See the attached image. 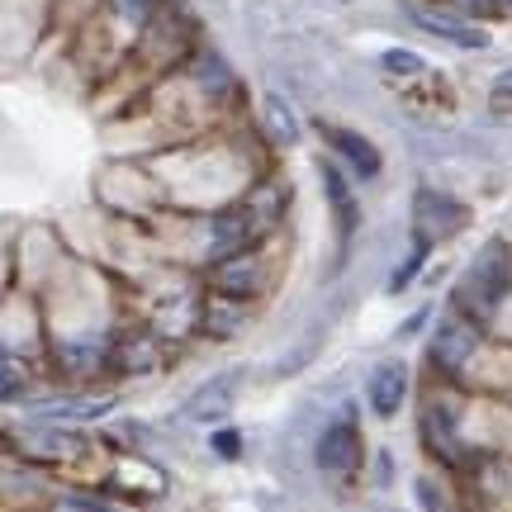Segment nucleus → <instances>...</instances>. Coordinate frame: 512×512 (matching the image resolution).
Wrapping results in <instances>:
<instances>
[{
	"instance_id": "f03ea898",
	"label": "nucleus",
	"mask_w": 512,
	"mask_h": 512,
	"mask_svg": "<svg viewBox=\"0 0 512 512\" xmlns=\"http://www.w3.org/2000/svg\"><path fill=\"white\" fill-rule=\"evenodd\" d=\"M361 465V437L351 422H332L328 432L318 437V470L328 475H351Z\"/></svg>"
},
{
	"instance_id": "f257e3e1",
	"label": "nucleus",
	"mask_w": 512,
	"mask_h": 512,
	"mask_svg": "<svg viewBox=\"0 0 512 512\" xmlns=\"http://www.w3.org/2000/svg\"><path fill=\"white\" fill-rule=\"evenodd\" d=\"M508 290H512V256L503 242H494V247L470 266V275L460 280V304H470L475 313H489L494 304L508 299Z\"/></svg>"
},
{
	"instance_id": "4468645a",
	"label": "nucleus",
	"mask_w": 512,
	"mask_h": 512,
	"mask_svg": "<svg viewBox=\"0 0 512 512\" xmlns=\"http://www.w3.org/2000/svg\"><path fill=\"white\" fill-rule=\"evenodd\" d=\"M238 441H242L238 432H228V427H223V432H214V441H209V446H214L223 460H233V456H238Z\"/></svg>"
},
{
	"instance_id": "9b49d317",
	"label": "nucleus",
	"mask_w": 512,
	"mask_h": 512,
	"mask_svg": "<svg viewBox=\"0 0 512 512\" xmlns=\"http://www.w3.org/2000/svg\"><path fill=\"white\" fill-rule=\"evenodd\" d=\"M110 413V399H57L43 408L48 422H91V418H105Z\"/></svg>"
},
{
	"instance_id": "f8f14e48",
	"label": "nucleus",
	"mask_w": 512,
	"mask_h": 512,
	"mask_svg": "<svg viewBox=\"0 0 512 512\" xmlns=\"http://www.w3.org/2000/svg\"><path fill=\"white\" fill-rule=\"evenodd\" d=\"M266 128H271L275 143H294L299 138V119H294V110L280 95H266Z\"/></svg>"
},
{
	"instance_id": "dca6fc26",
	"label": "nucleus",
	"mask_w": 512,
	"mask_h": 512,
	"mask_svg": "<svg viewBox=\"0 0 512 512\" xmlns=\"http://www.w3.org/2000/svg\"><path fill=\"white\" fill-rule=\"evenodd\" d=\"M418 498H422V508H427V512H446L437 503V494H432V484H427V479H418Z\"/></svg>"
},
{
	"instance_id": "20e7f679",
	"label": "nucleus",
	"mask_w": 512,
	"mask_h": 512,
	"mask_svg": "<svg viewBox=\"0 0 512 512\" xmlns=\"http://www.w3.org/2000/svg\"><path fill=\"white\" fill-rule=\"evenodd\" d=\"M475 347H479V328L460 323V318H446V323L437 328V337H432V361H437V370L456 375V370L470 361V351Z\"/></svg>"
},
{
	"instance_id": "6e6552de",
	"label": "nucleus",
	"mask_w": 512,
	"mask_h": 512,
	"mask_svg": "<svg viewBox=\"0 0 512 512\" xmlns=\"http://www.w3.org/2000/svg\"><path fill=\"white\" fill-rule=\"evenodd\" d=\"M323 138H328V147L342 157V162L356 171V176H380V152H375V143H366L361 133H351V128H323Z\"/></svg>"
},
{
	"instance_id": "a211bd4d",
	"label": "nucleus",
	"mask_w": 512,
	"mask_h": 512,
	"mask_svg": "<svg viewBox=\"0 0 512 512\" xmlns=\"http://www.w3.org/2000/svg\"><path fill=\"white\" fill-rule=\"evenodd\" d=\"M494 10L498 15H512V0H494Z\"/></svg>"
},
{
	"instance_id": "ddd939ff",
	"label": "nucleus",
	"mask_w": 512,
	"mask_h": 512,
	"mask_svg": "<svg viewBox=\"0 0 512 512\" xmlns=\"http://www.w3.org/2000/svg\"><path fill=\"white\" fill-rule=\"evenodd\" d=\"M380 67L389 76H418L422 72V57L418 53H403V48H389V53L380 57Z\"/></svg>"
},
{
	"instance_id": "423d86ee",
	"label": "nucleus",
	"mask_w": 512,
	"mask_h": 512,
	"mask_svg": "<svg viewBox=\"0 0 512 512\" xmlns=\"http://www.w3.org/2000/svg\"><path fill=\"white\" fill-rule=\"evenodd\" d=\"M370 408L380 413V418H394L403 408V399H408V366L403 361H380V366L370 370Z\"/></svg>"
},
{
	"instance_id": "9d476101",
	"label": "nucleus",
	"mask_w": 512,
	"mask_h": 512,
	"mask_svg": "<svg viewBox=\"0 0 512 512\" xmlns=\"http://www.w3.org/2000/svg\"><path fill=\"white\" fill-rule=\"evenodd\" d=\"M323 195H328V204L337 209V228H342V238H351V233H356V195H351L342 166L323 162Z\"/></svg>"
},
{
	"instance_id": "0eeeda50",
	"label": "nucleus",
	"mask_w": 512,
	"mask_h": 512,
	"mask_svg": "<svg viewBox=\"0 0 512 512\" xmlns=\"http://www.w3.org/2000/svg\"><path fill=\"white\" fill-rule=\"evenodd\" d=\"M233 389H238V375H233V370H223V375H214V380H204L200 389L190 394V403H185V418L190 422L223 418V413L233 408Z\"/></svg>"
},
{
	"instance_id": "39448f33",
	"label": "nucleus",
	"mask_w": 512,
	"mask_h": 512,
	"mask_svg": "<svg viewBox=\"0 0 512 512\" xmlns=\"http://www.w3.org/2000/svg\"><path fill=\"white\" fill-rule=\"evenodd\" d=\"M408 15H413V24H418L422 34L446 38V43H456V48H465V53H479V48H489V34H484L479 24H465V19L437 15V10H422V5H413Z\"/></svg>"
},
{
	"instance_id": "7ed1b4c3",
	"label": "nucleus",
	"mask_w": 512,
	"mask_h": 512,
	"mask_svg": "<svg viewBox=\"0 0 512 512\" xmlns=\"http://www.w3.org/2000/svg\"><path fill=\"white\" fill-rule=\"evenodd\" d=\"M413 223H418V242H432V238H446V233H456L460 223H465V209L456 200H446V195H432V190H422L418 204H413Z\"/></svg>"
},
{
	"instance_id": "1a4fd4ad",
	"label": "nucleus",
	"mask_w": 512,
	"mask_h": 512,
	"mask_svg": "<svg viewBox=\"0 0 512 512\" xmlns=\"http://www.w3.org/2000/svg\"><path fill=\"white\" fill-rule=\"evenodd\" d=\"M256 261L252 256H223L219 266H214V290L223 294V299H247V294L256 290Z\"/></svg>"
},
{
	"instance_id": "2eb2a0df",
	"label": "nucleus",
	"mask_w": 512,
	"mask_h": 512,
	"mask_svg": "<svg viewBox=\"0 0 512 512\" xmlns=\"http://www.w3.org/2000/svg\"><path fill=\"white\" fill-rule=\"evenodd\" d=\"M494 100H498V105H512V67H508V72H498V81H494Z\"/></svg>"
},
{
	"instance_id": "f3484780",
	"label": "nucleus",
	"mask_w": 512,
	"mask_h": 512,
	"mask_svg": "<svg viewBox=\"0 0 512 512\" xmlns=\"http://www.w3.org/2000/svg\"><path fill=\"white\" fill-rule=\"evenodd\" d=\"M456 5H465V15H475V10H494V0H456Z\"/></svg>"
}]
</instances>
